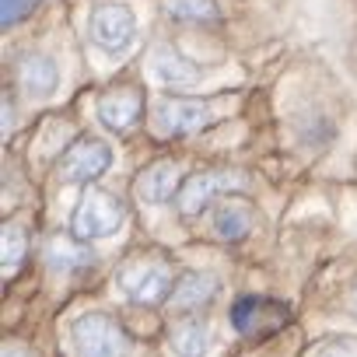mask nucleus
Returning <instances> with one entry per match:
<instances>
[{"instance_id":"f257e3e1","label":"nucleus","mask_w":357,"mask_h":357,"mask_svg":"<svg viewBox=\"0 0 357 357\" xmlns=\"http://www.w3.org/2000/svg\"><path fill=\"white\" fill-rule=\"evenodd\" d=\"M137 36V15L133 8L119 4V0H98L88 11V39L98 53L105 56H119L130 50Z\"/></svg>"},{"instance_id":"f03ea898","label":"nucleus","mask_w":357,"mask_h":357,"mask_svg":"<svg viewBox=\"0 0 357 357\" xmlns=\"http://www.w3.org/2000/svg\"><path fill=\"white\" fill-rule=\"evenodd\" d=\"M126 221V207L119 204V197L105 193V190H95L88 193L74 214H70V235L77 242H98V238H112Z\"/></svg>"},{"instance_id":"7ed1b4c3","label":"nucleus","mask_w":357,"mask_h":357,"mask_svg":"<svg viewBox=\"0 0 357 357\" xmlns=\"http://www.w3.org/2000/svg\"><path fill=\"white\" fill-rule=\"evenodd\" d=\"M70 350L74 357H123L126 333L109 312H84L70 326Z\"/></svg>"},{"instance_id":"20e7f679","label":"nucleus","mask_w":357,"mask_h":357,"mask_svg":"<svg viewBox=\"0 0 357 357\" xmlns=\"http://www.w3.org/2000/svg\"><path fill=\"white\" fill-rule=\"evenodd\" d=\"M116 287H119L130 301H137V305H161V301H172L175 280H172V270H168L165 263L133 259V263L119 266Z\"/></svg>"},{"instance_id":"39448f33","label":"nucleus","mask_w":357,"mask_h":357,"mask_svg":"<svg viewBox=\"0 0 357 357\" xmlns=\"http://www.w3.org/2000/svg\"><path fill=\"white\" fill-rule=\"evenodd\" d=\"M287 322H291V308L273 298H263V294H242L231 305V326L245 340H266V336L280 333Z\"/></svg>"},{"instance_id":"423d86ee","label":"nucleus","mask_w":357,"mask_h":357,"mask_svg":"<svg viewBox=\"0 0 357 357\" xmlns=\"http://www.w3.org/2000/svg\"><path fill=\"white\" fill-rule=\"evenodd\" d=\"M112 147L105 144V140H98V137H81V140H74L63 154H60V161H56V172H60V178L63 183H74V186H88V183H95V178H102L109 168H112Z\"/></svg>"},{"instance_id":"0eeeda50","label":"nucleus","mask_w":357,"mask_h":357,"mask_svg":"<svg viewBox=\"0 0 357 357\" xmlns=\"http://www.w3.org/2000/svg\"><path fill=\"white\" fill-rule=\"evenodd\" d=\"M214 123V112L207 102L200 98H161L151 112V126L158 137L172 140V137H190L200 133L204 126Z\"/></svg>"},{"instance_id":"6e6552de","label":"nucleus","mask_w":357,"mask_h":357,"mask_svg":"<svg viewBox=\"0 0 357 357\" xmlns=\"http://www.w3.org/2000/svg\"><path fill=\"white\" fill-rule=\"evenodd\" d=\"M242 186H245L242 172H200V175H190L183 183V190L175 197V207L183 218H200L218 197L235 193Z\"/></svg>"},{"instance_id":"1a4fd4ad","label":"nucleus","mask_w":357,"mask_h":357,"mask_svg":"<svg viewBox=\"0 0 357 357\" xmlns=\"http://www.w3.org/2000/svg\"><path fill=\"white\" fill-rule=\"evenodd\" d=\"M147 74L151 81H158L161 88H193L204 81V70L186 56L178 53L172 43H158L147 56Z\"/></svg>"},{"instance_id":"9d476101","label":"nucleus","mask_w":357,"mask_h":357,"mask_svg":"<svg viewBox=\"0 0 357 357\" xmlns=\"http://www.w3.org/2000/svg\"><path fill=\"white\" fill-rule=\"evenodd\" d=\"M144 116V95L137 88H116L98 98V123L112 133H126Z\"/></svg>"},{"instance_id":"9b49d317","label":"nucleus","mask_w":357,"mask_h":357,"mask_svg":"<svg viewBox=\"0 0 357 357\" xmlns=\"http://www.w3.org/2000/svg\"><path fill=\"white\" fill-rule=\"evenodd\" d=\"M178 190H183V186H178V165L175 161H154L137 178V197L147 207H161V204L175 200Z\"/></svg>"},{"instance_id":"f8f14e48","label":"nucleus","mask_w":357,"mask_h":357,"mask_svg":"<svg viewBox=\"0 0 357 357\" xmlns=\"http://www.w3.org/2000/svg\"><path fill=\"white\" fill-rule=\"evenodd\" d=\"M18 84L32 98H50L60 88V63L50 53H25L18 63Z\"/></svg>"},{"instance_id":"ddd939ff","label":"nucleus","mask_w":357,"mask_h":357,"mask_svg":"<svg viewBox=\"0 0 357 357\" xmlns=\"http://www.w3.org/2000/svg\"><path fill=\"white\" fill-rule=\"evenodd\" d=\"M221 291V280L207 270H190L186 277L175 280V291H172V308H183V312H197V308H207Z\"/></svg>"},{"instance_id":"4468645a","label":"nucleus","mask_w":357,"mask_h":357,"mask_svg":"<svg viewBox=\"0 0 357 357\" xmlns=\"http://www.w3.org/2000/svg\"><path fill=\"white\" fill-rule=\"evenodd\" d=\"M168 350H172V357H211V350H214L211 329L197 319L178 322L168 333Z\"/></svg>"},{"instance_id":"2eb2a0df","label":"nucleus","mask_w":357,"mask_h":357,"mask_svg":"<svg viewBox=\"0 0 357 357\" xmlns=\"http://www.w3.org/2000/svg\"><path fill=\"white\" fill-rule=\"evenodd\" d=\"M252 225H256V214H252V207L242 204V200H228V204H221L218 214H214V231H218V238H225V242L245 238V235L252 231Z\"/></svg>"},{"instance_id":"dca6fc26","label":"nucleus","mask_w":357,"mask_h":357,"mask_svg":"<svg viewBox=\"0 0 357 357\" xmlns=\"http://www.w3.org/2000/svg\"><path fill=\"white\" fill-rule=\"evenodd\" d=\"M91 252L88 249H81V242L74 238V235H67V238H53L50 245H46V266L53 270V273H77V270H84V266H91Z\"/></svg>"},{"instance_id":"f3484780","label":"nucleus","mask_w":357,"mask_h":357,"mask_svg":"<svg viewBox=\"0 0 357 357\" xmlns=\"http://www.w3.org/2000/svg\"><path fill=\"white\" fill-rule=\"evenodd\" d=\"M165 11L175 22H190V25L218 22V4L214 0H165Z\"/></svg>"},{"instance_id":"a211bd4d","label":"nucleus","mask_w":357,"mask_h":357,"mask_svg":"<svg viewBox=\"0 0 357 357\" xmlns=\"http://www.w3.org/2000/svg\"><path fill=\"white\" fill-rule=\"evenodd\" d=\"M0 256H4V270L8 273L29 256V231H25V225H4V235H0Z\"/></svg>"},{"instance_id":"6ab92c4d","label":"nucleus","mask_w":357,"mask_h":357,"mask_svg":"<svg viewBox=\"0 0 357 357\" xmlns=\"http://www.w3.org/2000/svg\"><path fill=\"white\" fill-rule=\"evenodd\" d=\"M0 4H4V29H11L18 18H25L36 8V0H0Z\"/></svg>"},{"instance_id":"aec40b11","label":"nucleus","mask_w":357,"mask_h":357,"mask_svg":"<svg viewBox=\"0 0 357 357\" xmlns=\"http://www.w3.org/2000/svg\"><path fill=\"white\" fill-rule=\"evenodd\" d=\"M312 357H357V350L347 340H333V343H322Z\"/></svg>"},{"instance_id":"412c9836","label":"nucleus","mask_w":357,"mask_h":357,"mask_svg":"<svg viewBox=\"0 0 357 357\" xmlns=\"http://www.w3.org/2000/svg\"><path fill=\"white\" fill-rule=\"evenodd\" d=\"M4 357H36L29 347H4Z\"/></svg>"},{"instance_id":"4be33fe9","label":"nucleus","mask_w":357,"mask_h":357,"mask_svg":"<svg viewBox=\"0 0 357 357\" xmlns=\"http://www.w3.org/2000/svg\"><path fill=\"white\" fill-rule=\"evenodd\" d=\"M350 305H354V312H357V287H354V298H350Z\"/></svg>"}]
</instances>
